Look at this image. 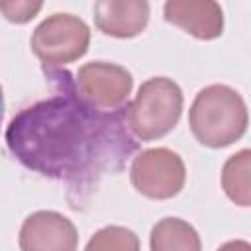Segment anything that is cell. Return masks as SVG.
Wrapping results in <instances>:
<instances>
[{
	"label": "cell",
	"instance_id": "obj_2",
	"mask_svg": "<svg viewBox=\"0 0 251 251\" xmlns=\"http://www.w3.org/2000/svg\"><path fill=\"white\" fill-rule=\"evenodd\" d=\"M247 106L239 92L226 84L202 88L188 112V124L194 137L212 149L227 147L247 129Z\"/></svg>",
	"mask_w": 251,
	"mask_h": 251
},
{
	"label": "cell",
	"instance_id": "obj_6",
	"mask_svg": "<svg viewBox=\"0 0 251 251\" xmlns=\"http://www.w3.org/2000/svg\"><path fill=\"white\" fill-rule=\"evenodd\" d=\"M73 88L88 106L102 112H116L127 104L133 78L131 73L120 65L94 61L78 69Z\"/></svg>",
	"mask_w": 251,
	"mask_h": 251
},
{
	"label": "cell",
	"instance_id": "obj_1",
	"mask_svg": "<svg viewBox=\"0 0 251 251\" xmlns=\"http://www.w3.org/2000/svg\"><path fill=\"white\" fill-rule=\"evenodd\" d=\"M57 94L22 108L6 127V145L25 169L63 180L80 198L137 151L126 106L102 112L80 100L67 80ZM76 198V200H78Z\"/></svg>",
	"mask_w": 251,
	"mask_h": 251
},
{
	"label": "cell",
	"instance_id": "obj_14",
	"mask_svg": "<svg viewBox=\"0 0 251 251\" xmlns=\"http://www.w3.org/2000/svg\"><path fill=\"white\" fill-rule=\"evenodd\" d=\"M218 251H251V245L243 239H235V241H227L224 243Z\"/></svg>",
	"mask_w": 251,
	"mask_h": 251
},
{
	"label": "cell",
	"instance_id": "obj_5",
	"mask_svg": "<svg viewBox=\"0 0 251 251\" xmlns=\"http://www.w3.org/2000/svg\"><path fill=\"white\" fill-rule=\"evenodd\" d=\"M135 190L151 200H167L176 196L186 180V169L178 153L167 147L141 151L129 169Z\"/></svg>",
	"mask_w": 251,
	"mask_h": 251
},
{
	"label": "cell",
	"instance_id": "obj_9",
	"mask_svg": "<svg viewBox=\"0 0 251 251\" xmlns=\"http://www.w3.org/2000/svg\"><path fill=\"white\" fill-rule=\"evenodd\" d=\"M149 22V4L145 0H98L94 4L96 27L112 37H135Z\"/></svg>",
	"mask_w": 251,
	"mask_h": 251
},
{
	"label": "cell",
	"instance_id": "obj_3",
	"mask_svg": "<svg viewBox=\"0 0 251 251\" xmlns=\"http://www.w3.org/2000/svg\"><path fill=\"white\" fill-rule=\"evenodd\" d=\"M182 114V90L167 76L145 80L135 98L126 104V122L129 131L141 141H153L167 135Z\"/></svg>",
	"mask_w": 251,
	"mask_h": 251
},
{
	"label": "cell",
	"instance_id": "obj_13",
	"mask_svg": "<svg viewBox=\"0 0 251 251\" xmlns=\"http://www.w3.org/2000/svg\"><path fill=\"white\" fill-rule=\"evenodd\" d=\"M43 8L39 0H0V12L14 24H25Z\"/></svg>",
	"mask_w": 251,
	"mask_h": 251
},
{
	"label": "cell",
	"instance_id": "obj_4",
	"mask_svg": "<svg viewBox=\"0 0 251 251\" xmlns=\"http://www.w3.org/2000/svg\"><path fill=\"white\" fill-rule=\"evenodd\" d=\"M90 43L84 20L73 14H53L31 35V51L45 67H61L80 59Z\"/></svg>",
	"mask_w": 251,
	"mask_h": 251
},
{
	"label": "cell",
	"instance_id": "obj_12",
	"mask_svg": "<svg viewBox=\"0 0 251 251\" xmlns=\"http://www.w3.org/2000/svg\"><path fill=\"white\" fill-rule=\"evenodd\" d=\"M84 251H139V237L122 226H106L98 229Z\"/></svg>",
	"mask_w": 251,
	"mask_h": 251
},
{
	"label": "cell",
	"instance_id": "obj_7",
	"mask_svg": "<svg viewBox=\"0 0 251 251\" xmlns=\"http://www.w3.org/2000/svg\"><path fill=\"white\" fill-rule=\"evenodd\" d=\"M75 224L59 212L39 210L27 216L20 229L22 251H76Z\"/></svg>",
	"mask_w": 251,
	"mask_h": 251
},
{
	"label": "cell",
	"instance_id": "obj_15",
	"mask_svg": "<svg viewBox=\"0 0 251 251\" xmlns=\"http://www.w3.org/2000/svg\"><path fill=\"white\" fill-rule=\"evenodd\" d=\"M2 118H4V94H2V86H0V126H2Z\"/></svg>",
	"mask_w": 251,
	"mask_h": 251
},
{
	"label": "cell",
	"instance_id": "obj_10",
	"mask_svg": "<svg viewBox=\"0 0 251 251\" xmlns=\"http://www.w3.org/2000/svg\"><path fill=\"white\" fill-rule=\"evenodd\" d=\"M151 251H202L198 231L180 218H163L151 229Z\"/></svg>",
	"mask_w": 251,
	"mask_h": 251
},
{
	"label": "cell",
	"instance_id": "obj_8",
	"mask_svg": "<svg viewBox=\"0 0 251 251\" xmlns=\"http://www.w3.org/2000/svg\"><path fill=\"white\" fill-rule=\"evenodd\" d=\"M165 20L196 39H216L224 31V12L212 0H169L163 8Z\"/></svg>",
	"mask_w": 251,
	"mask_h": 251
},
{
	"label": "cell",
	"instance_id": "obj_11",
	"mask_svg": "<svg viewBox=\"0 0 251 251\" xmlns=\"http://www.w3.org/2000/svg\"><path fill=\"white\" fill-rule=\"evenodd\" d=\"M249 169H251V151L241 149L231 155L222 171V186L231 202L237 206L251 204V188H249Z\"/></svg>",
	"mask_w": 251,
	"mask_h": 251
}]
</instances>
